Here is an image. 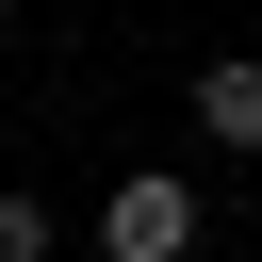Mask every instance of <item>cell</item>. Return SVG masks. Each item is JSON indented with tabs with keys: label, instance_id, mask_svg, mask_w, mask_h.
Wrapping results in <instances>:
<instances>
[{
	"label": "cell",
	"instance_id": "cell-1",
	"mask_svg": "<svg viewBox=\"0 0 262 262\" xmlns=\"http://www.w3.org/2000/svg\"><path fill=\"white\" fill-rule=\"evenodd\" d=\"M98 262H196V196L147 164V180H115V213H98Z\"/></svg>",
	"mask_w": 262,
	"mask_h": 262
},
{
	"label": "cell",
	"instance_id": "cell-3",
	"mask_svg": "<svg viewBox=\"0 0 262 262\" xmlns=\"http://www.w3.org/2000/svg\"><path fill=\"white\" fill-rule=\"evenodd\" d=\"M49 246H66V229H49L33 196H0V262H49Z\"/></svg>",
	"mask_w": 262,
	"mask_h": 262
},
{
	"label": "cell",
	"instance_id": "cell-2",
	"mask_svg": "<svg viewBox=\"0 0 262 262\" xmlns=\"http://www.w3.org/2000/svg\"><path fill=\"white\" fill-rule=\"evenodd\" d=\"M196 131L213 147H262V49H213L196 66Z\"/></svg>",
	"mask_w": 262,
	"mask_h": 262
}]
</instances>
